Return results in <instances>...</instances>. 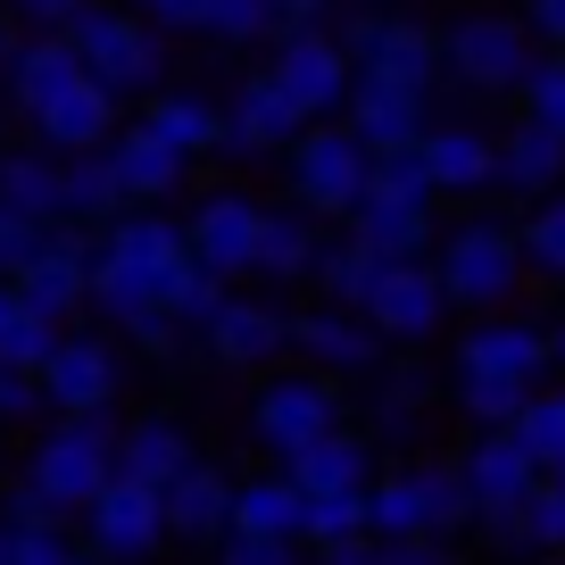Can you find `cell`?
Segmentation results:
<instances>
[{
  "instance_id": "obj_55",
  "label": "cell",
  "mask_w": 565,
  "mask_h": 565,
  "mask_svg": "<svg viewBox=\"0 0 565 565\" xmlns=\"http://www.w3.org/2000/svg\"><path fill=\"white\" fill-rule=\"evenodd\" d=\"M333 0H282V18H324Z\"/></svg>"
},
{
  "instance_id": "obj_37",
  "label": "cell",
  "mask_w": 565,
  "mask_h": 565,
  "mask_svg": "<svg viewBox=\"0 0 565 565\" xmlns=\"http://www.w3.org/2000/svg\"><path fill=\"white\" fill-rule=\"evenodd\" d=\"M0 200L42 216V225H58V167L34 159V150H9V159H0Z\"/></svg>"
},
{
  "instance_id": "obj_36",
  "label": "cell",
  "mask_w": 565,
  "mask_h": 565,
  "mask_svg": "<svg viewBox=\"0 0 565 565\" xmlns=\"http://www.w3.org/2000/svg\"><path fill=\"white\" fill-rule=\"evenodd\" d=\"M515 441L541 458V475L565 466V383H532V399L515 407Z\"/></svg>"
},
{
  "instance_id": "obj_57",
  "label": "cell",
  "mask_w": 565,
  "mask_h": 565,
  "mask_svg": "<svg viewBox=\"0 0 565 565\" xmlns=\"http://www.w3.org/2000/svg\"><path fill=\"white\" fill-rule=\"evenodd\" d=\"M0 565H18V541H9V515H0Z\"/></svg>"
},
{
  "instance_id": "obj_46",
  "label": "cell",
  "mask_w": 565,
  "mask_h": 565,
  "mask_svg": "<svg viewBox=\"0 0 565 565\" xmlns=\"http://www.w3.org/2000/svg\"><path fill=\"white\" fill-rule=\"evenodd\" d=\"M216 548H225L233 565H282V557H300L308 541H291V532H249V524H225V532H216Z\"/></svg>"
},
{
  "instance_id": "obj_39",
  "label": "cell",
  "mask_w": 565,
  "mask_h": 565,
  "mask_svg": "<svg viewBox=\"0 0 565 565\" xmlns=\"http://www.w3.org/2000/svg\"><path fill=\"white\" fill-rule=\"evenodd\" d=\"M282 0H209V18H200V34H216V42H266V34H282Z\"/></svg>"
},
{
  "instance_id": "obj_15",
  "label": "cell",
  "mask_w": 565,
  "mask_h": 565,
  "mask_svg": "<svg viewBox=\"0 0 565 565\" xmlns=\"http://www.w3.org/2000/svg\"><path fill=\"white\" fill-rule=\"evenodd\" d=\"M341 125H350L366 150H407V141H424V125H433V92L391 84V75H358L350 100H341Z\"/></svg>"
},
{
  "instance_id": "obj_51",
  "label": "cell",
  "mask_w": 565,
  "mask_h": 565,
  "mask_svg": "<svg viewBox=\"0 0 565 565\" xmlns=\"http://www.w3.org/2000/svg\"><path fill=\"white\" fill-rule=\"evenodd\" d=\"M524 25L541 51H565V0H524Z\"/></svg>"
},
{
  "instance_id": "obj_10",
  "label": "cell",
  "mask_w": 565,
  "mask_h": 565,
  "mask_svg": "<svg viewBox=\"0 0 565 565\" xmlns=\"http://www.w3.org/2000/svg\"><path fill=\"white\" fill-rule=\"evenodd\" d=\"M341 42H350L358 75H391V84H416V92L441 84V34L416 25V18H391V9L358 0V18L341 25Z\"/></svg>"
},
{
  "instance_id": "obj_53",
  "label": "cell",
  "mask_w": 565,
  "mask_h": 565,
  "mask_svg": "<svg viewBox=\"0 0 565 565\" xmlns=\"http://www.w3.org/2000/svg\"><path fill=\"white\" fill-rule=\"evenodd\" d=\"M18 308H25V291H18V275H0V324L18 317Z\"/></svg>"
},
{
  "instance_id": "obj_23",
  "label": "cell",
  "mask_w": 565,
  "mask_h": 565,
  "mask_svg": "<svg viewBox=\"0 0 565 565\" xmlns=\"http://www.w3.org/2000/svg\"><path fill=\"white\" fill-rule=\"evenodd\" d=\"M424 167H433V192L441 200H475L499 183V141L482 125H424Z\"/></svg>"
},
{
  "instance_id": "obj_28",
  "label": "cell",
  "mask_w": 565,
  "mask_h": 565,
  "mask_svg": "<svg viewBox=\"0 0 565 565\" xmlns=\"http://www.w3.org/2000/svg\"><path fill=\"white\" fill-rule=\"evenodd\" d=\"M350 233H358L366 249H383V258H416V249H433V209H424V200H383V192H358Z\"/></svg>"
},
{
  "instance_id": "obj_42",
  "label": "cell",
  "mask_w": 565,
  "mask_h": 565,
  "mask_svg": "<svg viewBox=\"0 0 565 565\" xmlns=\"http://www.w3.org/2000/svg\"><path fill=\"white\" fill-rule=\"evenodd\" d=\"M515 100H524V117H541L548 134H565V51L532 58V75L515 84Z\"/></svg>"
},
{
  "instance_id": "obj_30",
  "label": "cell",
  "mask_w": 565,
  "mask_h": 565,
  "mask_svg": "<svg viewBox=\"0 0 565 565\" xmlns=\"http://www.w3.org/2000/svg\"><path fill=\"white\" fill-rule=\"evenodd\" d=\"M317 216L291 200V209H266L258 216V275H275V282H300L308 266H317Z\"/></svg>"
},
{
  "instance_id": "obj_44",
  "label": "cell",
  "mask_w": 565,
  "mask_h": 565,
  "mask_svg": "<svg viewBox=\"0 0 565 565\" xmlns=\"http://www.w3.org/2000/svg\"><path fill=\"white\" fill-rule=\"evenodd\" d=\"M51 341H58V317H42V308H18V317L0 324V358H9V366H34L42 374Z\"/></svg>"
},
{
  "instance_id": "obj_59",
  "label": "cell",
  "mask_w": 565,
  "mask_h": 565,
  "mask_svg": "<svg viewBox=\"0 0 565 565\" xmlns=\"http://www.w3.org/2000/svg\"><path fill=\"white\" fill-rule=\"evenodd\" d=\"M548 475H557V482H565V466H548Z\"/></svg>"
},
{
  "instance_id": "obj_29",
  "label": "cell",
  "mask_w": 565,
  "mask_h": 565,
  "mask_svg": "<svg viewBox=\"0 0 565 565\" xmlns=\"http://www.w3.org/2000/svg\"><path fill=\"white\" fill-rule=\"evenodd\" d=\"M183 466H192V441H183V424L175 416H141L134 433L117 441V475H134V482H175Z\"/></svg>"
},
{
  "instance_id": "obj_40",
  "label": "cell",
  "mask_w": 565,
  "mask_h": 565,
  "mask_svg": "<svg viewBox=\"0 0 565 565\" xmlns=\"http://www.w3.org/2000/svg\"><path fill=\"white\" fill-rule=\"evenodd\" d=\"M366 192H383V200H424L433 209V167H424V150L407 141V150H374V167H366Z\"/></svg>"
},
{
  "instance_id": "obj_38",
  "label": "cell",
  "mask_w": 565,
  "mask_h": 565,
  "mask_svg": "<svg viewBox=\"0 0 565 565\" xmlns=\"http://www.w3.org/2000/svg\"><path fill=\"white\" fill-rule=\"evenodd\" d=\"M374 266H383V249H366V242H358V233H350V242H324L308 275L324 282V300L358 308V300H366V282H374Z\"/></svg>"
},
{
  "instance_id": "obj_17",
  "label": "cell",
  "mask_w": 565,
  "mask_h": 565,
  "mask_svg": "<svg viewBox=\"0 0 565 565\" xmlns=\"http://www.w3.org/2000/svg\"><path fill=\"white\" fill-rule=\"evenodd\" d=\"M458 366H482V374H515V383H541L557 358H548V324L532 317H508V308H482L458 341Z\"/></svg>"
},
{
  "instance_id": "obj_11",
  "label": "cell",
  "mask_w": 565,
  "mask_h": 565,
  "mask_svg": "<svg viewBox=\"0 0 565 565\" xmlns=\"http://www.w3.org/2000/svg\"><path fill=\"white\" fill-rule=\"evenodd\" d=\"M366 324L383 341H433L449 324V291H441V275H433V258H383L374 266V282H366Z\"/></svg>"
},
{
  "instance_id": "obj_4",
  "label": "cell",
  "mask_w": 565,
  "mask_h": 565,
  "mask_svg": "<svg viewBox=\"0 0 565 565\" xmlns=\"http://www.w3.org/2000/svg\"><path fill=\"white\" fill-rule=\"evenodd\" d=\"M67 42H75V58H84V67L100 75L117 100H134V92H159V75H167L159 25L141 18V9H117V0H84V9L67 18Z\"/></svg>"
},
{
  "instance_id": "obj_6",
  "label": "cell",
  "mask_w": 565,
  "mask_h": 565,
  "mask_svg": "<svg viewBox=\"0 0 565 565\" xmlns=\"http://www.w3.org/2000/svg\"><path fill=\"white\" fill-rule=\"evenodd\" d=\"M366 167H374V150L341 117H308L300 141H291V200L308 216H350L358 192H366Z\"/></svg>"
},
{
  "instance_id": "obj_22",
  "label": "cell",
  "mask_w": 565,
  "mask_h": 565,
  "mask_svg": "<svg viewBox=\"0 0 565 565\" xmlns=\"http://www.w3.org/2000/svg\"><path fill=\"white\" fill-rule=\"evenodd\" d=\"M200 333H209V350L225 358V366H275V358L291 350V308H275V300H233V291H225V308H216Z\"/></svg>"
},
{
  "instance_id": "obj_45",
  "label": "cell",
  "mask_w": 565,
  "mask_h": 565,
  "mask_svg": "<svg viewBox=\"0 0 565 565\" xmlns=\"http://www.w3.org/2000/svg\"><path fill=\"white\" fill-rule=\"evenodd\" d=\"M524 541H532V548H565V482H557V475L532 482V499H524Z\"/></svg>"
},
{
  "instance_id": "obj_48",
  "label": "cell",
  "mask_w": 565,
  "mask_h": 565,
  "mask_svg": "<svg viewBox=\"0 0 565 565\" xmlns=\"http://www.w3.org/2000/svg\"><path fill=\"white\" fill-rule=\"evenodd\" d=\"M34 407H42V374H34V366H9V358H0V424L34 416Z\"/></svg>"
},
{
  "instance_id": "obj_43",
  "label": "cell",
  "mask_w": 565,
  "mask_h": 565,
  "mask_svg": "<svg viewBox=\"0 0 565 565\" xmlns=\"http://www.w3.org/2000/svg\"><path fill=\"white\" fill-rule=\"evenodd\" d=\"M216 308H225V275H209V266L192 258V266L175 275V291H167V317H175L183 333H200V324H209Z\"/></svg>"
},
{
  "instance_id": "obj_19",
  "label": "cell",
  "mask_w": 565,
  "mask_h": 565,
  "mask_svg": "<svg viewBox=\"0 0 565 565\" xmlns=\"http://www.w3.org/2000/svg\"><path fill=\"white\" fill-rule=\"evenodd\" d=\"M291 350H300L308 366H324V374H366L374 358H383V333L366 324V308L324 300V308H308V317H291Z\"/></svg>"
},
{
  "instance_id": "obj_54",
  "label": "cell",
  "mask_w": 565,
  "mask_h": 565,
  "mask_svg": "<svg viewBox=\"0 0 565 565\" xmlns=\"http://www.w3.org/2000/svg\"><path fill=\"white\" fill-rule=\"evenodd\" d=\"M18 51H25V42H18V25H0V75L18 67Z\"/></svg>"
},
{
  "instance_id": "obj_56",
  "label": "cell",
  "mask_w": 565,
  "mask_h": 565,
  "mask_svg": "<svg viewBox=\"0 0 565 565\" xmlns=\"http://www.w3.org/2000/svg\"><path fill=\"white\" fill-rule=\"evenodd\" d=\"M548 358H557V374H565V317L548 324Z\"/></svg>"
},
{
  "instance_id": "obj_25",
  "label": "cell",
  "mask_w": 565,
  "mask_h": 565,
  "mask_svg": "<svg viewBox=\"0 0 565 565\" xmlns=\"http://www.w3.org/2000/svg\"><path fill=\"white\" fill-rule=\"evenodd\" d=\"M565 183V134H548L541 117H515V134H499V192L541 200Z\"/></svg>"
},
{
  "instance_id": "obj_27",
  "label": "cell",
  "mask_w": 565,
  "mask_h": 565,
  "mask_svg": "<svg viewBox=\"0 0 565 565\" xmlns=\"http://www.w3.org/2000/svg\"><path fill=\"white\" fill-rule=\"evenodd\" d=\"M167 541H216V532L233 524V482L216 475V466H183L175 482H167Z\"/></svg>"
},
{
  "instance_id": "obj_1",
  "label": "cell",
  "mask_w": 565,
  "mask_h": 565,
  "mask_svg": "<svg viewBox=\"0 0 565 565\" xmlns=\"http://www.w3.org/2000/svg\"><path fill=\"white\" fill-rule=\"evenodd\" d=\"M9 92H18L25 125L42 134V150H100L117 134V92L75 58L67 34H34L9 67Z\"/></svg>"
},
{
  "instance_id": "obj_31",
  "label": "cell",
  "mask_w": 565,
  "mask_h": 565,
  "mask_svg": "<svg viewBox=\"0 0 565 565\" xmlns=\"http://www.w3.org/2000/svg\"><path fill=\"white\" fill-rule=\"evenodd\" d=\"M141 125H150V134H167L183 159H200V150H216V141H225V108H216L209 92H159V100L141 108Z\"/></svg>"
},
{
  "instance_id": "obj_52",
  "label": "cell",
  "mask_w": 565,
  "mask_h": 565,
  "mask_svg": "<svg viewBox=\"0 0 565 565\" xmlns=\"http://www.w3.org/2000/svg\"><path fill=\"white\" fill-rule=\"evenodd\" d=\"M134 9L159 25V34H175V25H200V18H209V0H134Z\"/></svg>"
},
{
  "instance_id": "obj_24",
  "label": "cell",
  "mask_w": 565,
  "mask_h": 565,
  "mask_svg": "<svg viewBox=\"0 0 565 565\" xmlns=\"http://www.w3.org/2000/svg\"><path fill=\"white\" fill-rule=\"evenodd\" d=\"M100 150H108V167H117V192H125V200H167V192L183 183V167H192L175 141L150 134V125H134V134H108Z\"/></svg>"
},
{
  "instance_id": "obj_9",
  "label": "cell",
  "mask_w": 565,
  "mask_h": 565,
  "mask_svg": "<svg viewBox=\"0 0 565 565\" xmlns=\"http://www.w3.org/2000/svg\"><path fill=\"white\" fill-rule=\"evenodd\" d=\"M266 75H275L308 117H341V100H350V84H358V58H350L341 34H324V18H291V34L275 42V67Z\"/></svg>"
},
{
  "instance_id": "obj_14",
  "label": "cell",
  "mask_w": 565,
  "mask_h": 565,
  "mask_svg": "<svg viewBox=\"0 0 565 565\" xmlns=\"http://www.w3.org/2000/svg\"><path fill=\"white\" fill-rule=\"evenodd\" d=\"M458 475H466V499H475V524H482V515L524 508L532 482H541V458L515 441V424H475V449L458 458Z\"/></svg>"
},
{
  "instance_id": "obj_26",
  "label": "cell",
  "mask_w": 565,
  "mask_h": 565,
  "mask_svg": "<svg viewBox=\"0 0 565 565\" xmlns=\"http://www.w3.org/2000/svg\"><path fill=\"white\" fill-rule=\"evenodd\" d=\"M282 475L300 482L308 499H317V491H366V482H374V441H358V433L333 424V433H317L308 449H291Z\"/></svg>"
},
{
  "instance_id": "obj_3",
  "label": "cell",
  "mask_w": 565,
  "mask_h": 565,
  "mask_svg": "<svg viewBox=\"0 0 565 565\" xmlns=\"http://www.w3.org/2000/svg\"><path fill=\"white\" fill-rule=\"evenodd\" d=\"M433 275H441V291H449V308H508L515 291H524V242H515V225L508 216H458L449 233H433Z\"/></svg>"
},
{
  "instance_id": "obj_21",
  "label": "cell",
  "mask_w": 565,
  "mask_h": 565,
  "mask_svg": "<svg viewBox=\"0 0 565 565\" xmlns=\"http://www.w3.org/2000/svg\"><path fill=\"white\" fill-rule=\"evenodd\" d=\"M18 291L42 317H75V308L92 300V242H75L67 225H51V242L18 266Z\"/></svg>"
},
{
  "instance_id": "obj_12",
  "label": "cell",
  "mask_w": 565,
  "mask_h": 565,
  "mask_svg": "<svg viewBox=\"0 0 565 565\" xmlns=\"http://www.w3.org/2000/svg\"><path fill=\"white\" fill-rule=\"evenodd\" d=\"M167 541V499L159 482H134V475H108L84 508V557H150Z\"/></svg>"
},
{
  "instance_id": "obj_35",
  "label": "cell",
  "mask_w": 565,
  "mask_h": 565,
  "mask_svg": "<svg viewBox=\"0 0 565 565\" xmlns=\"http://www.w3.org/2000/svg\"><path fill=\"white\" fill-rule=\"evenodd\" d=\"M449 399H458L466 424H515V407L532 399V383H515V374H482V366H458Z\"/></svg>"
},
{
  "instance_id": "obj_34",
  "label": "cell",
  "mask_w": 565,
  "mask_h": 565,
  "mask_svg": "<svg viewBox=\"0 0 565 565\" xmlns=\"http://www.w3.org/2000/svg\"><path fill=\"white\" fill-rule=\"evenodd\" d=\"M515 242H524V275L565 282V183H557V192H541L524 216H515Z\"/></svg>"
},
{
  "instance_id": "obj_58",
  "label": "cell",
  "mask_w": 565,
  "mask_h": 565,
  "mask_svg": "<svg viewBox=\"0 0 565 565\" xmlns=\"http://www.w3.org/2000/svg\"><path fill=\"white\" fill-rule=\"evenodd\" d=\"M366 9H399V0H366Z\"/></svg>"
},
{
  "instance_id": "obj_5",
  "label": "cell",
  "mask_w": 565,
  "mask_h": 565,
  "mask_svg": "<svg viewBox=\"0 0 565 565\" xmlns=\"http://www.w3.org/2000/svg\"><path fill=\"white\" fill-rule=\"evenodd\" d=\"M108 475H117V433H108V407H92V416H58L51 433L34 441V466H25V482H34L58 515H84L92 491H100Z\"/></svg>"
},
{
  "instance_id": "obj_13",
  "label": "cell",
  "mask_w": 565,
  "mask_h": 565,
  "mask_svg": "<svg viewBox=\"0 0 565 565\" xmlns=\"http://www.w3.org/2000/svg\"><path fill=\"white\" fill-rule=\"evenodd\" d=\"M341 424V391L317 374H275V383L258 391V407H249V433H258L275 458H291V449H308L317 433H333Z\"/></svg>"
},
{
  "instance_id": "obj_49",
  "label": "cell",
  "mask_w": 565,
  "mask_h": 565,
  "mask_svg": "<svg viewBox=\"0 0 565 565\" xmlns=\"http://www.w3.org/2000/svg\"><path fill=\"white\" fill-rule=\"evenodd\" d=\"M125 341H134L141 358H167V350L183 341V324L167 317V308H150V317H134V324H125Z\"/></svg>"
},
{
  "instance_id": "obj_50",
  "label": "cell",
  "mask_w": 565,
  "mask_h": 565,
  "mask_svg": "<svg viewBox=\"0 0 565 565\" xmlns=\"http://www.w3.org/2000/svg\"><path fill=\"white\" fill-rule=\"evenodd\" d=\"M84 9V0H9V18L34 25V34H67V18Z\"/></svg>"
},
{
  "instance_id": "obj_2",
  "label": "cell",
  "mask_w": 565,
  "mask_h": 565,
  "mask_svg": "<svg viewBox=\"0 0 565 565\" xmlns=\"http://www.w3.org/2000/svg\"><path fill=\"white\" fill-rule=\"evenodd\" d=\"M183 266H192V233L141 200L134 216H117V225L92 242V308L134 324V317H150V308H167Z\"/></svg>"
},
{
  "instance_id": "obj_33",
  "label": "cell",
  "mask_w": 565,
  "mask_h": 565,
  "mask_svg": "<svg viewBox=\"0 0 565 565\" xmlns=\"http://www.w3.org/2000/svg\"><path fill=\"white\" fill-rule=\"evenodd\" d=\"M233 524H249V532H291V541H300V524H308V491H300L291 475L233 482Z\"/></svg>"
},
{
  "instance_id": "obj_20",
  "label": "cell",
  "mask_w": 565,
  "mask_h": 565,
  "mask_svg": "<svg viewBox=\"0 0 565 565\" xmlns=\"http://www.w3.org/2000/svg\"><path fill=\"white\" fill-rule=\"evenodd\" d=\"M300 125H308V108L291 100L275 75H249V84L225 100V141H216V150H249V159H258V150H291Z\"/></svg>"
},
{
  "instance_id": "obj_7",
  "label": "cell",
  "mask_w": 565,
  "mask_h": 565,
  "mask_svg": "<svg viewBox=\"0 0 565 565\" xmlns=\"http://www.w3.org/2000/svg\"><path fill=\"white\" fill-rule=\"evenodd\" d=\"M366 524L383 532H458L475 524V499H466V475L441 458H424V466H399V475L366 482Z\"/></svg>"
},
{
  "instance_id": "obj_41",
  "label": "cell",
  "mask_w": 565,
  "mask_h": 565,
  "mask_svg": "<svg viewBox=\"0 0 565 565\" xmlns=\"http://www.w3.org/2000/svg\"><path fill=\"white\" fill-rule=\"evenodd\" d=\"M350 532H374V524H366V491H317V499H308V524H300L308 548L350 541Z\"/></svg>"
},
{
  "instance_id": "obj_16",
  "label": "cell",
  "mask_w": 565,
  "mask_h": 565,
  "mask_svg": "<svg viewBox=\"0 0 565 565\" xmlns=\"http://www.w3.org/2000/svg\"><path fill=\"white\" fill-rule=\"evenodd\" d=\"M258 200H249V192H209V200H200V209H192V225H183V233H192V258L200 266H209V275H258Z\"/></svg>"
},
{
  "instance_id": "obj_8",
  "label": "cell",
  "mask_w": 565,
  "mask_h": 565,
  "mask_svg": "<svg viewBox=\"0 0 565 565\" xmlns=\"http://www.w3.org/2000/svg\"><path fill=\"white\" fill-rule=\"evenodd\" d=\"M532 58H541L532 25L499 18V9H475V18H458L441 34V67L458 75V84H475V92H515L532 75Z\"/></svg>"
},
{
  "instance_id": "obj_32",
  "label": "cell",
  "mask_w": 565,
  "mask_h": 565,
  "mask_svg": "<svg viewBox=\"0 0 565 565\" xmlns=\"http://www.w3.org/2000/svg\"><path fill=\"white\" fill-rule=\"evenodd\" d=\"M108 209H125L108 150H67V167H58V225H92Z\"/></svg>"
},
{
  "instance_id": "obj_18",
  "label": "cell",
  "mask_w": 565,
  "mask_h": 565,
  "mask_svg": "<svg viewBox=\"0 0 565 565\" xmlns=\"http://www.w3.org/2000/svg\"><path fill=\"white\" fill-rule=\"evenodd\" d=\"M117 350L108 341H51V358H42V407L51 416H92V407L117 399Z\"/></svg>"
},
{
  "instance_id": "obj_47",
  "label": "cell",
  "mask_w": 565,
  "mask_h": 565,
  "mask_svg": "<svg viewBox=\"0 0 565 565\" xmlns=\"http://www.w3.org/2000/svg\"><path fill=\"white\" fill-rule=\"evenodd\" d=\"M42 242H51V225H42V216H25V209H9V200H0V275H18V266L34 258Z\"/></svg>"
}]
</instances>
